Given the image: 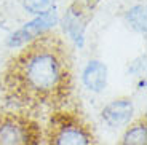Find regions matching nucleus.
Wrapping results in <instances>:
<instances>
[{"label": "nucleus", "mask_w": 147, "mask_h": 145, "mask_svg": "<svg viewBox=\"0 0 147 145\" xmlns=\"http://www.w3.org/2000/svg\"><path fill=\"white\" fill-rule=\"evenodd\" d=\"M10 101L26 107L59 105L72 89V58L66 42L43 34L11 58L2 77Z\"/></svg>", "instance_id": "obj_1"}, {"label": "nucleus", "mask_w": 147, "mask_h": 145, "mask_svg": "<svg viewBox=\"0 0 147 145\" xmlns=\"http://www.w3.org/2000/svg\"><path fill=\"white\" fill-rule=\"evenodd\" d=\"M50 145H94V139L78 116L59 113L50 126Z\"/></svg>", "instance_id": "obj_2"}, {"label": "nucleus", "mask_w": 147, "mask_h": 145, "mask_svg": "<svg viewBox=\"0 0 147 145\" xmlns=\"http://www.w3.org/2000/svg\"><path fill=\"white\" fill-rule=\"evenodd\" d=\"M0 145H37V128L26 116L0 112Z\"/></svg>", "instance_id": "obj_3"}, {"label": "nucleus", "mask_w": 147, "mask_h": 145, "mask_svg": "<svg viewBox=\"0 0 147 145\" xmlns=\"http://www.w3.org/2000/svg\"><path fill=\"white\" fill-rule=\"evenodd\" d=\"M55 22H56V13L55 11H50L47 15L37 16L34 21L27 22V24L22 26L19 30H16V32L10 37L8 45H10V46H21V45L29 43L34 38L47 34L48 29H50Z\"/></svg>", "instance_id": "obj_4"}, {"label": "nucleus", "mask_w": 147, "mask_h": 145, "mask_svg": "<svg viewBox=\"0 0 147 145\" xmlns=\"http://www.w3.org/2000/svg\"><path fill=\"white\" fill-rule=\"evenodd\" d=\"M133 102L129 99H115L102 109V120L110 128H120L129 123L133 116Z\"/></svg>", "instance_id": "obj_5"}, {"label": "nucleus", "mask_w": 147, "mask_h": 145, "mask_svg": "<svg viewBox=\"0 0 147 145\" xmlns=\"http://www.w3.org/2000/svg\"><path fill=\"white\" fill-rule=\"evenodd\" d=\"M83 85L93 93H101L107 83V67L101 61H90L82 75Z\"/></svg>", "instance_id": "obj_6"}, {"label": "nucleus", "mask_w": 147, "mask_h": 145, "mask_svg": "<svg viewBox=\"0 0 147 145\" xmlns=\"http://www.w3.org/2000/svg\"><path fill=\"white\" fill-rule=\"evenodd\" d=\"M64 29L69 32V35L74 40L82 42L83 38V30H85V16L82 7L78 5H72L69 11L64 16Z\"/></svg>", "instance_id": "obj_7"}, {"label": "nucleus", "mask_w": 147, "mask_h": 145, "mask_svg": "<svg viewBox=\"0 0 147 145\" xmlns=\"http://www.w3.org/2000/svg\"><path fill=\"white\" fill-rule=\"evenodd\" d=\"M120 145H147V126L144 118L134 121L125 131Z\"/></svg>", "instance_id": "obj_8"}, {"label": "nucleus", "mask_w": 147, "mask_h": 145, "mask_svg": "<svg viewBox=\"0 0 147 145\" xmlns=\"http://www.w3.org/2000/svg\"><path fill=\"white\" fill-rule=\"evenodd\" d=\"M125 19L133 30L146 34V7L144 5H134V7H131L126 11Z\"/></svg>", "instance_id": "obj_9"}, {"label": "nucleus", "mask_w": 147, "mask_h": 145, "mask_svg": "<svg viewBox=\"0 0 147 145\" xmlns=\"http://www.w3.org/2000/svg\"><path fill=\"white\" fill-rule=\"evenodd\" d=\"M55 0H24V8L32 15H47L53 11Z\"/></svg>", "instance_id": "obj_10"}]
</instances>
